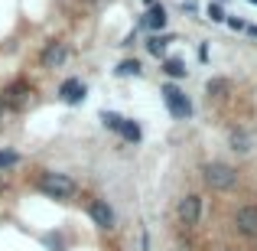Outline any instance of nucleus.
I'll use <instances>...</instances> for the list:
<instances>
[{
    "label": "nucleus",
    "mask_w": 257,
    "mask_h": 251,
    "mask_svg": "<svg viewBox=\"0 0 257 251\" xmlns=\"http://www.w3.org/2000/svg\"><path fill=\"white\" fill-rule=\"evenodd\" d=\"M36 186H39V193H46L49 199H72L75 196V180L72 176H65V173H43L36 180Z\"/></svg>",
    "instance_id": "obj_1"
},
{
    "label": "nucleus",
    "mask_w": 257,
    "mask_h": 251,
    "mask_svg": "<svg viewBox=\"0 0 257 251\" xmlns=\"http://www.w3.org/2000/svg\"><path fill=\"white\" fill-rule=\"evenodd\" d=\"M117 75H140V62L137 59H124V62L117 65Z\"/></svg>",
    "instance_id": "obj_15"
},
{
    "label": "nucleus",
    "mask_w": 257,
    "mask_h": 251,
    "mask_svg": "<svg viewBox=\"0 0 257 251\" xmlns=\"http://www.w3.org/2000/svg\"><path fill=\"white\" fill-rule=\"evenodd\" d=\"M221 92H228V82L225 78H212L208 82V95H221Z\"/></svg>",
    "instance_id": "obj_19"
},
{
    "label": "nucleus",
    "mask_w": 257,
    "mask_h": 251,
    "mask_svg": "<svg viewBox=\"0 0 257 251\" xmlns=\"http://www.w3.org/2000/svg\"><path fill=\"white\" fill-rule=\"evenodd\" d=\"M163 72L170 78H182V75H186V62H182V59H166V62H163Z\"/></svg>",
    "instance_id": "obj_13"
},
{
    "label": "nucleus",
    "mask_w": 257,
    "mask_h": 251,
    "mask_svg": "<svg viewBox=\"0 0 257 251\" xmlns=\"http://www.w3.org/2000/svg\"><path fill=\"white\" fill-rule=\"evenodd\" d=\"M166 43H170V36H150V39H147V49H150L153 56H163Z\"/></svg>",
    "instance_id": "obj_14"
},
{
    "label": "nucleus",
    "mask_w": 257,
    "mask_h": 251,
    "mask_svg": "<svg viewBox=\"0 0 257 251\" xmlns=\"http://www.w3.org/2000/svg\"><path fill=\"white\" fill-rule=\"evenodd\" d=\"M65 59H69L65 43H49V46L43 49V56H39V62H43V69H59Z\"/></svg>",
    "instance_id": "obj_8"
},
{
    "label": "nucleus",
    "mask_w": 257,
    "mask_h": 251,
    "mask_svg": "<svg viewBox=\"0 0 257 251\" xmlns=\"http://www.w3.org/2000/svg\"><path fill=\"white\" fill-rule=\"evenodd\" d=\"M228 26H231V30H244V20H241V17H228Z\"/></svg>",
    "instance_id": "obj_20"
},
{
    "label": "nucleus",
    "mask_w": 257,
    "mask_h": 251,
    "mask_svg": "<svg viewBox=\"0 0 257 251\" xmlns=\"http://www.w3.org/2000/svg\"><path fill=\"white\" fill-rule=\"evenodd\" d=\"M120 137H124V140H131V144H137V140H140V124H137V121H127L124 118V124H120Z\"/></svg>",
    "instance_id": "obj_11"
},
{
    "label": "nucleus",
    "mask_w": 257,
    "mask_h": 251,
    "mask_svg": "<svg viewBox=\"0 0 257 251\" xmlns=\"http://www.w3.org/2000/svg\"><path fill=\"white\" fill-rule=\"evenodd\" d=\"M20 163V153L17 150H0V170H10Z\"/></svg>",
    "instance_id": "obj_17"
},
{
    "label": "nucleus",
    "mask_w": 257,
    "mask_h": 251,
    "mask_svg": "<svg viewBox=\"0 0 257 251\" xmlns=\"http://www.w3.org/2000/svg\"><path fill=\"white\" fill-rule=\"evenodd\" d=\"M4 111H7V105H4V98H0V118H4Z\"/></svg>",
    "instance_id": "obj_22"
},
{
    "label": "nucleus",
    "mask_w": 257,
    "mask_h": 251,
    "mask_svg": "<svg viewBox=\"0 0 257 251\" xmlns=\"http://www.w3.org/2000/svg\"><path fill=\"white\" fill-rule=\"evenodd\" d=\"M244 33H247V36H254V39H257V26H251V23H247V26H244Z\"/></svg>",
    "instance_id": "obj_21"
},
{
    "label": "nucleus",
    "mask_w": 257,
    "mask_h": 251,
    "mask_svg": "<svg viewBox=\"0 0 257 251\" xmlns=\"http://www.w3.org/2000/svg\"><path fill=\"white\" fill-rule=\"evenodd\" d=\"M59 98H62L65 105H78V101L85 98V82L82 78H65V82L59 85Z\"/></svg>",
    "instance_id": "obj_9"
},
{
    "label": "nucleus",
    "mask_w": 257,
    "mask_h": 251,
    "mask_svg": "<svg viewBox=\"0 0 257 251\" xmlns=\"http://www.w3.org/2000/svg\"><path fill=\"white\" fill-rule=\"evenodd\" d=\"M254 4H257V0H254Z\"/></svg>",
    "instance_id": "obj_23"
},
{
    "label": "nucleus",
    "mask_w": 257,
    "mask_h": 251,
    "mask_svg": "<svg viewBox=\"0 0 257 251\" xmlns=\"http://www.w3.org/2000/svg\"><path fill=\"white\" fill-rule=\"evenodd\" d=\"M163 101H166V108H170L173 118H179V121L192 118V101H189L186 92H179L176 85H163Z\"/></svg>",
    "instance_id": "obj_2"
},
{
    "label": "nucleus",
    "mask_w": 257,
    "mask_h": 251,
    "mask_svg": "<svg viewBox=\"0 0 257 251\" xmlns=\"http://www.w3.org/2000/svg\"><path fill=\"white\" fill-rule=\"evenodd\" d=\"M88 215L98 228H114V209L107 206L104 199H91L88 202Z\"/></svg>",
    "instance_id": "obj_6"
},
{
    "label": "nucleus",
    "mask_w": 257,
    "mask_h": 251,
    "mask_svg": "<svg viewBox=\"0 0 257 251\" xmlns=\"http://www.w3.org/2000/svg\"><path fill=\"white\" fill-rule=\"evenodd\" d=\"M101 121H104V127H111V131H120V124H124V118L114 111H101Z\"/></svg>",
    "instance_id": "obj_16"
},
{
    "label": "nucleus",
    "mask_w": 257,
    "mask_h": 251,
    "mask_svg": "<svg viewBox=\"0 0 257 251\" xmlns=\"http://www.w3.org/2000/svg\"><path fill=\"white\" fill-rule=\"evenodd\" d=\"M231 150L247 153V150H251V137H247L244 131H231Z\"/></svg>",
    "instance_id": "obj_12"
},
{
    "label": "nucleus",
    "mask_w": 257,
    "mask_h": 251,
    "mask_svg": "<svg viewBox=\"0 0 257 251\" xmlns=\"http://www.w3.org/2000/svg\"><path fill=\"white\" fill-rule=\"evenodd\" d=\"M30 85L26 82H13V85H7L4 88V95H0V98H4V105H7V111H10V108H23L26 101H30Z\"/></svg>",
    "instance_id": "obj_5"
},
{
    "label": "nucleus",
    "mask_w": 257,
    "mask_h": 251,
    "mask_svg": "<svg viewBox=\"0 0 257 251\" xmlns=\"http://www.w3.org/2000/svg\"><path fill=\"white\" fill-rule=\"evenodd\" d=\"M144 26H147V30H163V26H166V10L160 4H153L150 13L144 17Z\"/></svg>",
    "instance_id": "obj_10"
},
{
    "label": "nucleus",
    "mask_w": 257,
    "mask_h": 251,
    "mask_svg": "<svg viewBox=\"0 0 257 251\" xmlns=\"http://www.w3.org/2000/svg\"><path fill=\"white\" fill-rule=\"evenodd\" d=\"M176 215H179L182 225H195L202 219V199L199 196H182L179 206H176Z\"/></svg>",
    "instance_id": "obj_4"
},
{
    "label": "nucleus",
    "mask_w": 257,
    "mask_h": 251,
    "mask_svg": "<svg viewBox=\"0 0 257 251\" xmlns=\"http://www.w3.org/2000/svg\"><path fill=\"white\" fill-rule=\"evenodd\" d=\"M234 225H238L241 235L257 238V206H241L238 215H234Z\"/></svg>",
    "instance_id": "obj_7"
},
{
    "label": "nucleus",
    "mask_w": 257,
    "mask_h": 251,
    "mask_svg": "<svg viewBox=\"0 0 257 251\" xmlns=\"http://www.w3.org/2000/svg\"><path fill=\"white\" fill-rule=\"evenodd\" d=\"M202 176H205V183H208L212 189H231L234 180H238V173H234L228 163H205Z\"/></svg>",
    "instance_id": "obj_3"
},
{
    "label": "nucleus",
    "mask_w": 257,
    "mask_h": 251,
    "mask_svg": "<svg viewBox=\"0 0 257 251\" xmlns=\"http://www.w3.org/2000/svg\"><path fill=\"white\" fill-rule=\"evenodd\" d=\"M208 20H212V23H225V10H221L218 4H208Z\"/></svg>",
    "instance_id": "obj_18"
}]
</instances>
